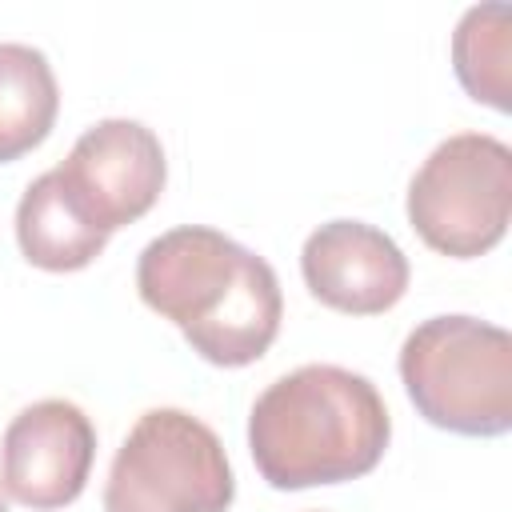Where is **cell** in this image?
I'll list each match as a JSON object with an SVG mask.
<instances>
[{
	"mask_svg": "<svg viewBox=\"0 0 512 512\" xmlns=\"http://www.w3.org/2000/svg\"><path fill=\"white\" fill-rule=\"evenodd\" d=\"M0 512H8V504H4V496H0Z\"/></svg>",
	"mask_w": 512,
	"mask_h": 512,
	"instance_id": "7c38bea8",
	"label": "cell"
},
{
	"mask_svg": "<svg viewBox=\"0 0 512 512\" xmlns=\"http://www.w3.org/2000/svg\"><path fill=\"white\" fill-rule=\"evenodd\" d=\"M16 240L24 260L44 272H80L108 248V232L76 208L56 168L40 172L24 188L16 204Z\"/></svg>",
	"mask_w": 512,
	"mask_h": 512,
	"instance_id": "9c48e42d",
	"label": "cell"
},
{
	"mask_svg": "<svg viewBox=\"0 0 512 512\" xmlns=\"http://www.w3.org/2000/svg\"><path fill=\"white\" fill-rule=\"evenodd\" d=\"M400 380L416 412L456 436L512 428V336L476 316H432L400 348Z\"/></svg>",
	"mask_w": 512,
	"mask_h": 512,
	"instance_id": "3957f363",
	"label": "cell"
},
{
	"mask_svg": "<svg viewBox=\"0 0 512 512\" xmlns=\"http://www.w3.org/2000/svg\"><path fill=\"white\" fill-rule=\"evenodd\" d=\"M512 8L480 4L468 8L452 32V68L464 92L496 112L512 108Z\"/></svg>",
	"mask_w": 512,
	"mask_h": 512,
	"instance_id": "8fae6325",
	"label": "cell"
},
{
	"mask_svg": "<svg viewBox=\"0 0 512 512\" xmlns=\"http://www.w3.org/2000/svg\"><path fill=\"white\" fill-rule=\"evenodd\" d=\"M232 496L220 436L184 408H148L112 456L104 512H228Z\"/></svg>",
	"mask_w": 512,
	"mask_h": 512,
	"instance_id": "277c9868",
	"label": "cell"
},
{
	"mask_svg": "<svg viewBox=\"0 0 512 512\" xmlns=\"http://www.w3.org/2000/svg\"><path fill=\"white\" fill-rule=\"evenodd\" d=\"M68 196L76 208L100 228L116 232L132 220H140L164 192V148L160 136L140 120H100L92 124L68 152L64 164H56Z\"/></svg>",
	"mask_w": 512,
	"mask_h": 512,
	"instance_id": "8992f818",
	"label": "cell"
},
{
	"mask_svg": "<svg viewBox=\"0 0 512 512\" xmlns=\"http://www.w3.org/2000/svg\"><path fill=\"white\" fill-rule=\"evenodd\" d=\"M60 88L52 64L32 44H0V164L40 148L56 124Z\"/></svg>",
	"mask_w": 512,
	"mask_h": 512,
	"instance_id": "30bf717a",
	"label": "cell"
},
{
	"mask_svg": "<svg viewBox=\"0 0 512 512\" xmlns=\"http://www.w3.org/2000/svg\"><path fill=\"white\" fill-rule=\"evenodd\" d=\"M308 292L348 316H380L408 292L400 244L364 220H328L300 248Z\"/></svg>",
	"mask_w": 512,
	"mask_h": 512,
	"instance_id": "ba28073f",
	"label": "cell"
},
{
	"mask_svg": "<svg viewBox=\"0 0 512 512\" xmlns=\"http://www.w3.org/2000/svg\"><path fill=\"white\" fill-rule=\"evenodd\" d=\"M96 460V428L72 400H36L12 416L0 444V488L32 508L72 504Z\"/></svg>",
	"mask_w": 512,
	"mask_h": 512,
	"instance_id": "52a82bcc",
	"label": "cell"
},
{
	"mask_svg": "<svg viewBox=\"0 0 512 512\" xmlns=\"http://www.w3.org/2000/svg\"><path fill=\"white\" fill-rule=\"evenodd\" d=\"M512 216V148L488 132L440 140L408 184V224L452 260L496 248Z\"/></svg>",
	"mask_w": 512,
	"mask_h": 512,
	"instance_id": "5b68a950",
	"label": "cell"
},
{
	"mask_svg": "<svg viewBox=\"0 0 512 512\" xmlns=\"http://www.w3.org/2000/svg\"><path fill=\"white\" fill-rule=\"evenodd\" d=\"M392 440V416L376 384L340 364H304L272 380L248 416L256 472L300 492L368 476Z\"/></svg>",
	"mask_w": 512,
	"mask_h": 512,
	"instance_id": "7a4b0ae2",
	"label": "cell"
},
{
	"mask_svg": "<svg viewBox=\"0 0 512 512\" xmlns=\"http://www.w3.org/2000/svg\"><path fill=\"white\" fill-rule=\"evenodd\" d=\"M136 292L216 368L260 360L284 316L272 264L204 224H180L148 240L136 260Z\"/></svg>",
	"mask_w": 512,
	"mask_h": 512,
	"instance_id": "6da1fadb",
	"label": "cell"
}]
</instances>
